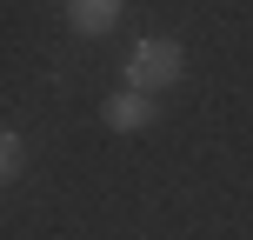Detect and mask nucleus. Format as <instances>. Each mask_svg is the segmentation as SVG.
<instances>
[{"mask_svg": "<svg viewBox=\"0 0 253 240\" xmlns=\"http://www.w3.org/2000/svg\"><path fill=\"white\" fill-rule=\"evenodd\" d=\"M120 7L126 0H67V27H74V34H114V20H120Z\"/></svg>", "mask_w": 253, "mask_h": 240, "instance_id": "nucleus-3", "label": "nucleus"}, {"mask_svg": "<svg viewBox=\"0 0 253 240\" xmlns=\"http://www.w3.org/2000/svg\"><path fill=\"white\" fill-rule=\"evenodd\" d=\"M20 167H27V140L20 134H0V180H13Z\"/></svg>", "mask_w": 253, "mask_h": 240, "instance_id": "nucleus-4", "label": "nucleus"}, {"mask_svg": "<svg viewBox=\"0 0 253 240\" xmlns=\"http://www.w3.org/2000/svg\"><path fill=\"white\" fill-rule=\"evenodd\" d=\"M153 94H133V87H120V94H107V107H100V120L114 127V134H147L153 127Z\"/></svg>", "mask_w": 253, "mask_h": 240, "instance_id": "nucleus-2", "label": "nucleus"}, {"mask_svg": "<svg viewBox=\"0 0 253 240\" xmlns=\"http://www.w3.org/2000/svg\"><path fill=\"white\" fill-rule=\"evenodd\" d=\"M180 74H187V47H180L173 34L133 40V53H126V87L133 94H160V87H173Z\"/></svg>", "mask_w": 253, "mask_h": 240, "instance_id": "nucleus-1", "label": "nucleus"}]
</instances>
